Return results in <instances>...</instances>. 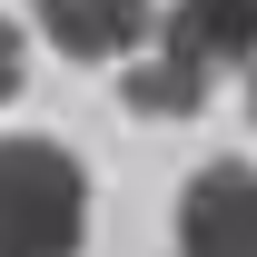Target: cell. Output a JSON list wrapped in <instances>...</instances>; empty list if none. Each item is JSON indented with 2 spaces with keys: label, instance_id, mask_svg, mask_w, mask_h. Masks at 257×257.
<instances>
[{
  "label": "cell",
  "instance_id": "6da1fadb",
  "mask_svg": "<svg viewBox=\"0 0 257 257\" xmlns=\"http://www.w3.org/2000/svg\"><path fill=\"white\" fill-rule=\"evenodd\" d=\"M89 178L60 139H0V257H79Z\"/></svg>",
  "mask_w": 257,
  "mask_h": 257
},
{
  "label": "cell",
  "instance_id": "8992f818",
  "mask_svg": "<svg viewBox=\"0 0 257 257\" xmlns=\"http://www.w3.org/2000/svg\"><path fill=\"white\" fill-rule=\"evenodd\" d=\"M20 89V30H10V20H0V99Z\"/></svg>",
  "mask_w": 257,
  "mask_h": 257
},
{
  "label": "cell",
  "instance_id": "277c9868",
  "mask_svg": "<svg viewBox=\"0 0 257 257\" xmlns=\"http://www.w3.org/2000/svg\"><path fill=\"white\" fill-rule=\"evenodd\" d=\"M40 30L60 40L69 60H128V50H149L159 10L149 0H40Z\"/></svg>",
  "mask_w": 257,
  "mask_h": 257
},
{
  "label": "cell",
  "instance_id": "52a82bcc",
  "mask_svg": "<svg viewBox=\"0 0 257 257\" xmlns=\"http://www.w3.org/2000/svg\"><path fill=\"white\" fill-rule=\"evenodd\" d=\"M247 119H257V69H247Z\"/></svg>",
  "mask_w": 257,
  "mask_h": 257
},
{
  "label": "cell",
  "instance_id": "5b68a950",
  "mask_svg": "<svg viewBox=\"0 0 257 257\" xmlns=\"http://www.w3.org/2000/svg\"><path fill=\"white\" fill-rule=\"evenodd\" d=\"M128 109H139V119H188V109H208V69L178 60V50L159 40V60L128 69Z\"/></svg>",
  "mask_w": 257,
  "mask_h": 257
},
{
  "label": "cell",
  "instance_id": "3957f363",
  "mask_svg": "<svg viewBox=\"0 0 257 257\" xmlns=\"http://www.w3.org/2000/svg\"><path fill=\"white\" fill-rule=\"evenodd\" d=\"M159 40L178 50V60H198L208 79H218V69L247 79L257 69V0H178V10L159 20Z\"/></svg>",
  "mask_w": 257,
  "mask_h": 257
},
{
  "label": "cell",
  "instance_id": "7a4b0ae2",
  "mask_svg": "<svg viewBox=\"0 0 257 257\" xmlns=\"http://www.w3.org/2000/svg\"><path fill=\"white\" fill-rule=\"evenodd\" d=\"M178 257H257V168L208 159L178 198Z\"/></svg>",
  "mask_w": 257,
  "mask_h": 257
}]
</instances>
